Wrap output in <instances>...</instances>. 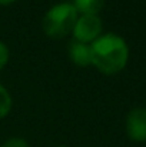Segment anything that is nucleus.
Masks as SVG:
<instances>
[{"mask_svg":"<svg viewBox=\"0 0 146 147\" xmlns=\"http://www.w3.org/2000/svg\"><path fill=\"white\" fill-rule=\"evenodd\" d=\"M92 66L102 74L113 76L120 73L129 60V46L116 33H105L90 45Z\"/></svg>","mask_w":146,"mask_h":147,"instance_id":"1","label":"nucleus"},{"mask_svg":"<svg viewBox=\"0 0 146 147\" xmlns=\"http://www.w3.org/2000/svg\"><path fill=\"white\" fill-rule=\"evenodd\" d=\"M77 17L79 13L72 3L54 4L53 7L49 9L43 17L42 22L43 32L50 39L54 40L63 39L69 33H72Z\"/></svg>","mask_w":146,"mask_h":147,"instance_id":"2","label":"nucleus"},{"mask_svg":"<svg viewBox=\"0 0 146 147\" xmlns=\"http://www.w3.org/2000/svg\"><path fill=\"white\" fill-rule=\"evenodd\" d=\"M103 22L97 14H80L72 30L76 42L92 45L99 36H102Z\"/></svg>","mask_w":146,"mask_h":147,"instance_id":"3","label":"nucleus"},{"mask_svg":"<svg viewBox=\"0 0 146 147\" xmlns=\"http://www.w3.org/2000/svg\"><path fill=\"white\" fill-rule=\"evenodd\" d=\"M125 129L128 137L135 143L146 142V107L132 109L125 121Z\"/></svg>","mask_w":146,"mask_h":147,"instance_id":"4","label":"nucleus"},{"mask_svg":"<svg viewBox=\"0 0 146 147\" xmlns=\"http://www.w3.org/2000/svg\"><path fill=\"white\" fill-rule=\"evenodd\" d=\"M69 57L79 67H88L92 64V49L90 45L73 40L69 45Z\"/></svg>","mask_w":146,"mask_h":147,"instance_id":"5","label":"nucleus"},{"mask_svg":"<svg viewBox=\"0 0 146 147\" xmlns=\"http://www.w3.org/2000/svg\"><path fill=\"white\" fill-rule=\"evenodd\" d=\"M73 6L77 10V13L97 14L103 9L105 0H73Z\"/></svg>","mask_w":146,"mask_h":147,"instance_id":"6","label":"nucleus"},{"mask_svg":"<svg viewBox=\"0 0 146 147\" xmlns=\"http://www.w3.org/2000/svg\"><path fill=\"white\" fill-rule=\"evenodd\" d=\"M12 106H13L12 94H10L9 90L0 83V120L4 119V117L12 111Z\"/></svg>","mask_w":146,"mask_h":147,"instance_id":"7","label":"nucleus"},{"mask_svg":"<svg viewBox=\"0 0 146 147\" xmlns=\"http://www.w3.org/2000/svg\"><path fill=\"white\" fill-rule=\"evenodd\" d=\"M9 59H10V51L7 45L0 42V71L6 67V64L9 63Z\"/></svg>","mask_w":146,"mask_h":147,"instance_id":"8","label":"nucleus"},{"mask_svg":"<svg viewBox=\"0 0 146 147\" xmlns=\"http://www.w3.org/2000/svg\"><path fill=\"white\" fill-rule=\"evenodd\" d=\"M0 147H30V146L22 137H12V139H7Z\"/></svg>","mask_w":146,"mask_h":147,"instance_id":"9","label":"nucleus"},{"mask_svg":"<svg viewBox=\"0 0 146 147\" xmlns=\"http://www.w3.org/2000/svg\"><path fill=\"white\" fill-rule=\"evenodd\" d=\"M17 0H0V6H10L13 3H16Z\"/></svg>","mask_w":146,"mask_h":147,"instance_id":"10","label":"nucleus"},{"mask_svg":"<svg viewBox=\"0 0 146 147\" xmlns=\"http://www.w3.org/2000/svg\"><path fill=\"white\" fill-rule=\"evenodd\" d=\"M56 147H67V146H63V144H60V146H56Z\"/></svg>","mask_w":146,"mask_h":147,"instance_id":"11","label":"nucleus"}]
</instances>
